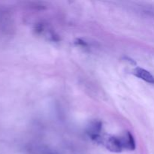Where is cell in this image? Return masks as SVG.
<instances>
[{
    "label": "cell",
    "instance_id": "obj_1",
    "mask_svg": "<svg viewBox=\"0 0 154 154\" xmlns=\"http://www.w3.org/2000/svg\"><path fill=\"white\" fill-rule=\"evenodd\" d=\"M102 144H103L108 150L114 152V153H120L123 150L120 138H117V137L108 136L107 138L103 137Z\"/></svg>",
    "mask_w": 154,
    "mask_h": 154
},
{
    "label": "cell",
    "instance_id": "obj_2",
    "mask_svg": "<svg viewBox=\"0 0 154 154\" xmlns=\"http://www.w3.org/2000/svg\"><path fill=\"white\" fill-rule=\"evenodd\" d=\"M120 141L123 149L128 150H133L135 149V141L133 136L129 132H126L121 137Z\"/></svg>",
    "mask_w": 154,
    "mask_h": 154
},
{
    "label": "cell",
    "instance_id": "obj_3",
    "mask_svg": "<svg viewBox=\"0 0 154 154\" xmlns=\"http://www.w3.org/2000/svg\"><path fill=\"white\" fill-rule=\"evenodd\" d=\"M133 75L135 76H136L137 78H140V79L143 80L145 82L149 83V84H154V76L150 73V72H148L146 69H142V68L140 67H136L135 69H134L133 70Z\"/></svg>",
    "mask_w": 154,
    "mask_h": 154
}]
</instances>
